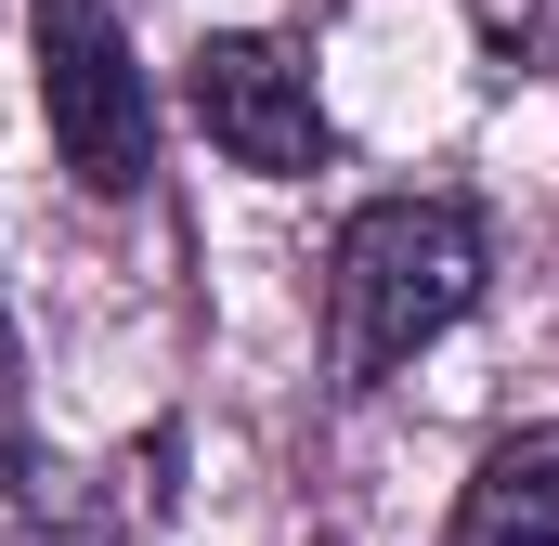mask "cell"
<instances>
[{"label":"cell","instance_id":"cell-1","mask_svg":"<svg viewBox=\"0 0 559 546\" xmlns=\"http://www.w3.org/2000/svg\"><path fill=\"white\" fill-rule=\"evenodd\" d=\"M495 273V235L468 195H378L338 222L325 248V378L338 391H391L442 325H468Z\"/></svg>","mask_w":559,"mask_h":546},{"label":"cell","instance_id":"cell-2","mask_svg":"<svg viewBox=\"0 0 559 546\" xmlns=\"http://www.w3.org/2000/svg\"><path fill=\"white\" fill-rule=\"evenodd\" d=\"M39 26V105H52V156L79 195H143L156 182V92L131 66V26L118 0H26Z\"/></svg>","mask_w":559,"mask_h":546},{"label":"cell","instance_id":"cell-3","mask_svg":"<svg viewBox=\"0 0 559 546\" xmlns=\"http://www.w3.org/2000/svg\"><path fill=\"white\" fill-rule=\"evenodd\" d=\"M182 105H195V131L222 143L248 182H312L338 156L325 92H312V52L274 39V26H209L195 66H182Z\"/></svg>","mask_w":559,"mask_h":546},{"label":"cell","instance_id":"cell-4","mask_svg":"<svg viewBox=\"0 0 559 546\" xmlns=\"http://www.w3.org/2000/svg\"><path fill=\"white\" fill-rule=\"evenodd\" d=\"M442 546H559V416L508 429V442L468 468L455 534H442Z\"/></svg>","mask_w":559,"mask_h":546},{"label":"cell","instance_id":"cell-5","mask_svg":"<svg viewBox=\"0 0 559 546\" xmlns=\"http://www.w3.org/2000/svg\"><path fill=\"white\" fill-rule=\"evenodd\" d=\"M39 495V455H26V352H13V312H0V508Z\"/></svg>","mask_w":559,"mask_h":546},{"label":"cell","instance_id":"cell-6","mask_svg":"<svg viewBox=\"0 0 559 546\" xmlns=\"http://www.w3.org/2000/svg\"><path fill=\"white\" fill-rule=\"evenodd\" d=\"M39 482H52V468H39ZM26 508H39V546H131L105 521V495H26Z\"/></svg>","mask_w":559,"mask_h":546}]
</instances>
